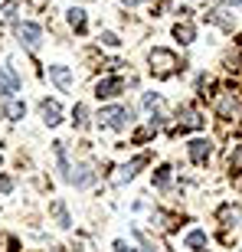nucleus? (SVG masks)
<instances>
[{"label":"nucleus","instance_id":"2","mask_svg":"<svg viewBox=\"0 0 242 252\" xmlns=\"http://www.w3.org/2000/svg\"><path fill=\"white\" fill-rule=\"evenodd\" d=\"M216 108H219V118H226V122H236V118H239V112H242L239 98H233L229 92L219 98V105H216Z\"/></svg>","mask_w":242,"mask_h":252},{"label":"nucleus","instance_id":"22","mask_svg":"<svg viewBox=\"0 0 242 252\" xmlns=\"http://www.w3.org/2000/svg\"><path fill=\"white\" fill-rule=\"evenodd\" d=\"M102 43H108V46H115V43H118V36H115V33H102Z\"/></svg>","mask_w":242,"mask_h":252},{"label":"nucleus","instance_id":"12","mask_svg":"<svg viewBox=\"0 0 242 252\" xmlns=\"http://www.w3.org/2000/svg\"><path fill=\"white\" fill-rule=\"evenodd\" d=\"M229 167L242 170V141H236L233 148H229Z\"/></svg>","mask_w":242,"mask_h":252},{"label":"nucleus","instance_id":"7","mask_svg":"<svg viewBox=\"0 0 242 252\" xmlns=\"http://www.w3.org/2000/svg\"><path fill=\"white\" fill-rule=\"evenodd\" d=\"M190 158H193L196 164H203V160L210 158V141H203V138H193V141H190Z\"/></svg>","mask_w":242,"mask_h":252},{"label":"nucleus","instance_id":"1","mask_svg":"<svg viewBox=\"0 0 242 252\" xmlns=\"http://www.w3.org/2000/svg\"><path fill=\"white\" fill-rule=\"evenodd\" d=\"M131 118V108H124V105H115V108H102V115H98V122L105 125V128H124V122Z\"/></svg>","mask_w":242,"mask_h":252},{"label":"nucleus","instance_id":"3","mask_svg":"<svg viewBox=\"0 0 242 252\" xmlns=\"http://www.w3.org/2000/svg\"><path fill=\"white\" fill-rule=\"evenodd\" d=\"M17 36H20V43H27L30 49H36L39 46V36H43V30H39L36 23H20V27H17Z\"/></svg>","mask_w":242,"mask_h":252},{"label":"nucleus","instance_id":"23","mask_svg":"<svg viewBox=\"0 0 242 252\" xmlns=\"http://www.w3.org/2000/svg\"><path fill=\"white\" fill-rule=\"evenodd\" d=\"M115 252H134L131 246H124V243H115Z\"/></svg>","mask_w":242,"mask_h":252},{"label":"nucleus","instance_id":"6","mask_svg":"<svg viewBox=\"0 0 242 252\" xmlns=\"http://www.w3.org/2000/svg\"><path fill=\"white\" fill-rule=\"evenodd\" d=\"M49 79H53V82H56L62 92L69 89V85H72V72H69L65 65H49Z\"/></svg>","mask_w":242,"mask_h":252},{"label":"nucleus","instance_id":"5","mask_svg":"<svg viewBox=\"0 0 242 252\" xmlns=\"http://www.w3.org/2000/svg\"><path fill=\"white\" fill-rule=\"evenodd\" d=\"M151 63H157V72L167 75L174 65H177V59H174V53H167V49H154L151 53Z\"/></svg>","mask_w":242,"mask_h":252},{"label":"nucleus","instance_id":"4","mask_svg":"<svg viewBox=\"0 0 242 252\" xmlns=\"http://www.w3.org/2000/svg\"><path fill=\"white\" fill-rule=\"evenodd\" d=\"M121 79L118 75H108V79H98V85H95V95H98V98H112V95H118L121 92Z\"/></svg>","mask_w":242,"mask_h":252},{"label":"nucleus","instance_id":"20","mask_svg":"<svg viewBox=\"0 0 242 252\" xmlns=\"http://www.w3.org/2000/svg\"><path fill=\"white\" fill-rule=\"evenodd\" d=\"M10 187H13V180H10V177H0V193H10Z\"/></svg>","mask_w":242,"mask_h":252},{"label":"nucleus","instance_id":"25","mask_svg":"<svg viewBox=\"0 0 242 252\" xmlns=\"http://www.w3.org/2000/svg\"><path fill=\"white\" fill-rule=\"evenodd\" d=\"M121 3H138V0H121Z\"/></svg>","mask_w":242,"mask_h":252},{"label":"nucleus","instance_id":"13","mask_svg":"<svg viewBox=\"0 0 242 252\" xmlns=\"http://www.w3.org/2000/svg\"><path fill=\"white\" fill-rule=\"evenodd\" d=\"M183 125H186V128H203V118H200L193 108H186V112H183Z\"/></svg>","mask_w":242,"mask_h":252},{"label":"nucleus","instance_id":"10","mask_svg":"<svg viewBox=\"0 0 242 252\" xmlns=\"http://www.w3.org/2000/svg\"><path fill=\"white\" fill-rule=\"evenodd\" d=\"M43 122H46V125H59V122H62L56 102H43Z\"/></svg>","mask_w":242,"mask_h":252},{"label":"nucleus","instance_id":"24","mask_svg":"<svg viewBox=\"0 0 242 252\" xmlns=\"http://www.w3.org/2000/svg\"><path fill=\"white\" fill-rule=\"evenodd\" d=\"M229 3H236V7H242V0H229Z\"/></svg>","mask_w":242,"mask_h":252},{"label":"nucleus","instance_id":"14","mask_svg":"<svg viewBox=\"0 0 242 252\" xmlns=\"http://www.w3.org/2000/svg\"><path fill=\"white\" fill-rule=\"evenodd\" d=\"M69 23H72V30L82 33V30H85V13H82V10H69Z\"/></svg>","mask_w":242,"mask_h":252},{"label":"nucleus","instance_id":"9","mask_svg":"<svg viewBox=\"0 0 242 252\" xmlns=\"http://www.w3.org/2000/svg\"><path fill=\"white\" fill-rule=\"evenodd\" d=\"M186 246L193 252H203L206 249V233L203 229H193V233H186Z\"/></svg>","mask_w":242,"mask_h":252},{"label":"nucleus","instance_id":"19","mask_svg":"<svg viewBox=\"0 0 242 252\" xmlns=\"http://www.w3.org/2000/svg\"><path fill=\"white\" fill-rule=\"evenodd\" d=\"M75 125H79V128L85 125V105H75Z\"/></svg>","mask_w":242,"mask_h":252},{"label":"nucleus","instance_id":"8","mask_svg":"<svg viewBox=\"0 0 242 252\" xmlns=\"http://www.w3.org/2000/svg\"><path fill=\"white\" fill-rule=\"evenodd\" d=\"M0 85H3V95H13L20 89V82H17V75L10 72V69H3L0 65Z\"/></svg>","mask_w":242,"mask_h":252},{"label":"nucleus","instance_id":"11","mask_svg":"<svg viewBox=\"0 0 242 252\" xmlns=\"http://www.w3.org/2000/svg\"><path fill=\"white\" fill-rule=\"evenodd\" d=\"M174 36L180 39V43H193V27H190V23H177V27H174Z\"/></svg>","mask_w":242,"mask_h":252},{"label":"nucleus","instance_id":"15","mask_svg":"<svg viewBox=\"0 0 242 252\" xmlns=\"http://www.w3.org/2000/svg\"><path fill=\"white\" fill-rule=\"evenodd\" d=\"M154 184H157V187H167V184H170V167H157V174H154Z\"/></svg>","mask_w":242,"mask_h":252},{"label":"nucleus","instance_id":"18","mask_svg":"<svg viewBox=\"0 0 242 252\" xmlns=\"http://www.w3.org/2000/svg\"><path fill=\"white\" fill-rule=\"evenodd\" d=\"M23 112H27V108H23L20 102H10V118H13V122H20V118H23Z\"/></svg>","mask_w":242,"mask_h":252},{"label":"nucleus","instance_id":"16","mask_svg":"<svg viewBox=\"0 0 242 252\" xmlns=\"http://www.w3.org/2000/svg\"><path fill=\"white\" fill-rule=\"evenodd\" d=\"M53 213H56L59 226H69V223H72V220H69V213H65V206H62V203H53Z\"/></svg>","mask_w":242,"mask_h":252},{"label":"nucleus","instance_id":"21","mask_svg":"<svg viewBox=\"0 0 242 252\" xmlns=\"http://www.w3.org/2000/svg\"><path fill=\"white\" fill-rule=\"evenodd\" d=\"M157 102H160V95H144V105H148V108H154Z\"/></svg>","mask_w":242,"mask_h":252},{"label":"nucleus","instance_id":"17","mask_svg":"<svg viewBox=\"0 0 242 252\" xmlns=\"http://www.w3.org/2000/svg\"><path fill=\"white\" fill-rule=\"evenodd\" d=\"M75 184H79V187H85V184H92V174H89V167H79V174H75Z\"/></svg>","mask_w":242,"mask_h":252}]
</instances>
